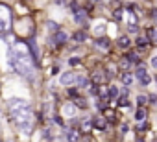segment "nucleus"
Listing matches in <instances>:
<instances>
[{"label":"nucleus","mask_w":157,"mask_h":142,"mask_svg":"<svg viewBox=\"0 0 157 142\" xmlns=\"http://www.w3.org/2000/svg\"><path fill=\"white\" fill-rule=\"evenodd\" d=\"M74 105H76V107H80V109H85V107H87V102H85V100H82V98H76Z\"/></svg>","instance_id":"4be33fe9"},{"label":"nucleus","mask_w":157,"mask_h":142,"mask_svg":"<svg viewBox=\"0 0 157 142\" xmlns=\"http://www.w3.org/2000/svg\"><path fill=\"white\" fill-rule=\"evenodd\" d=\"M109 96L111 98H117L118 96V89L117 87H109Z\"/></svg>","instance_id":"bb28decb"},{"label":"nucleus","mask_w":157,"mask_h":142,"mask_svg":"<svg viewBox=\"0 0 157 142\" xmlns=\"http://www.w3.org/2000/svg\"><path fill=\"white\" fill-rule=\"evenodd\" d=\"M74 111H76V105H72V103H67V105L63 107V113H65L67 116H72Z\"/></svg>","instance_id":"2eb2a0df"},{"label":"nucleus","mask_w":157,"mask_h":142,"mask_svg":"<svg viewBox=\"0 0 157 142\" xmlns=\"http://www.w3.org/2000/svg\"><path fill=\"white\" fill-rule=\"evenodd\" d=\"M153 21H157V9H151V15H150Z\"/></svg>","instance_id":"c9c22d12"},{"label":"nucleus","mask_w":157,"mask_h":142,"mask_svg":"<svg viewBox=\"0 0 157 142\" xmlns=\"http://www.w3.org/2000/svg\"><path fill=\"white\" fill-rule=\"evenodd\" d=\"M150 81H151V78H150V76H144V78L140 80V83H142V85H150Z\"/></svg>","instance_id":"473e14b6"},{"label":"nucleus","mask_w":157,"mask_h":142,"mask_svg":"<svg viewBox=\"0 0 157 142\" xmlns=\"http://www.w3.org/2000/svg\"><path fill=\"white\" fill-rule=\"evenodd\" d=\"M93 127L104 131V129H105V120H104V118H94V120H93Z\"/></svg>","instance_id":"9d476101"},{"label":"nucleus","mask_w":157,"mask_h":142,"mask_svg":"<svg viewBox=\"0 0 157 142\" xmlns=\"http://www.w3.org/2000/svg\"><path fill=\"white\" fill-rule=\"evenodd\" d=\"M28 48H30V52H32V59H33V63L39 65V48H37V43H35L33 39L28 41Z\"/></svg>","instance_id":"20e7f679"},{"label":"nucleus","mask_w":157,"mask_h":142,"mask_svg":"<svg viewBox=\"0 0 157 142\" xmlns=\"http://www.w3.org/2000/svg\"><path fill=\"white\" fill-rule=\"evenodd\" d=\"M126 59H128L129 63H139V55H137L135 52H128V55H126Z\"/></svg>","instance_id":"6ab92c4d"},{"label":"nucleus","mask_w":157,"mask_h":142,"mask_svg":"<svg viewBox=\"0 0 157 142\" xmlns=\"http://www.w3.org/2000/svg\"><path fill=\"white\" fill-rule=\"evenodd\" d=\"M85 17H87L85 9H80V11L76 13V17H74V19H76V22H83V21H85Z\"/></svg>","instance_id":"f3484780"},{"label":"nucleus","mask_w":157,"mask_h":142,"mask_svg":"<svg viewBox=\"0 0 157 142\" xmlns=\"http://www.w3.org/2000/svg\"><path fill=\"white\" fill-rule=\"evenodd\" d=\"M129 44H131V41H129V37L128 35H122V37H118V48H129Z\"/></svg>","instance_id":"0eeeda50"},{"label":"nucleus","mask_w":157,"mask_h":142,"mask_svg":"<svg viewBox=\"0 0 157 142\" xmlns=\"http://www.w3.org/2000/svg\"><path fill=\"white\" fill-rule=\"evenodd\" d=\"M144 76H146V70H144V66H139V68L135 70V78H137V80H142Z\"/></svg>","instance_id":"a211bd4d"},{"label":"nucleus","mask_w":157,"mask_h":142,"mask_svg":"<svg viewBox=\"0 0 157 142\" xmlns=\"http://www.w3.org/2000/svg\"><path fill=\"white\" fill-rule=\"evenodd\" d=\"M137 103H139V105L142 107V105L146 103V98H144V96H139V98H137Z\"/></svg>","instance_id":"72a5a7b5"},{"label":"nucleus","mask_w":157,"mask_h":142,"mask_svg":"<svg viewBox=\"0 0 157 142\" xmlns=\"http://www.w3.org/2000/svg\"><path fill=\"white\" fill-rule=\"evenodd\" d=\"M68 63H70L72 66H76V65H80V59H78V57H70V59H68Z\"/></svg>","instance_id":"7c9ffc66"},{"label":"nucleus","mask_w":157,"mask_h":142,"mask_svg":"<svg viewBox=\"0 0 157 142\" xmlns=\"http://www.w3.org/2000/svg\"><path fill=\"white\" fill-rule=\"evenodd\" d=\"M151 65H153V66H157V55H155V57L151 59Z\"/></svg>","instance_id":"e433bc0d"},{"label":"nucleus","mask_w":157,"mask_h":142,"mask_svg":"<svg viewBox=\"0 0 157 142\" xmlns=\"http://www.w3.org/2000/svg\"><path fill=\"white\" fill-rule=\"evenodd\" d=\"M72 39H74L76 43H83V41L87 39V35H85V32H76V33L72 35Z\"/></svg>","instance_id":"ddd939ff"},{"label":"nucleus","mask_w":157,"mask_h":142,"mask_svg":"<svg viewBox=\"0 0 157 142\" xmlns=\"http://www.w3.org/2000/svg\"><path fill=\"white\" fill-rule=\"evenodd\" d=\"M8 109H10L11 120L19 125V129L24 131L26 135H30V131H32V105L26 100L11 98L8 102Z\"/></svg>","instance_id":"f257e3e1"},{"label":"nucleus","mask_w":157,"mask_h":142,"mask_svg":"<svg viewBox=\"0 0 157 142\" xmlns=\"http://www.w3.org/2000/svg\"><path fill=\"white\" fill-rule=\"evenodd\" d=\"M96 44H98L102 50H107V48H109V44H111V41H109L107 37H100V39L96 41Z\"/></svg>","instance_id":"1a4fd4ad"},{"label":"nucleus","mask_w":157,"mask_h":142,"mask_svg":"<svg viewBox=\"0 0 157 142\" xmlns=\"http://www.w3.org/2000/svg\"><path fill=\"white\" fill-rule=\"evenodd\" d=\"M135 43H137V46H139V48H144L150 41H148V39H144V37H137V41H135Z\"/></svg>","instance_id":"412c9836"},{"label":"nucleus","mask_w":157,"mask_h":142,"mask_svg":"<svg viewBox=\"0 0 157 142\" xmlns=\"http://www.w3.org/2000/svg\"><path fill=\"white\" fill-rule=\"evenodd\" d=\"M113 17H115V21H120V19H122V9H115Z\"/></svg>","instance_id":"c85d7f7f"},{"label":"nucleus","mask_w":157,"mask_h":142,"mask_svg":"<svg viewBox=\"0 0 157 142\" xmlns=\"http://www.w3.org/2000/svg\"><path fill=\"white\" fill-rule=\"evenodd\" d=\"M129 65H131V63H129V61H128L126 57H124V59L120 61V68H122V70H128V68H129Z\"/></svg>","instance_id":"a878e982"},{"label":"nucleus","mask_w":157,"mask_h":142,"mask_svg":"<svg viewBox=\"0 0 157 142\" xmlns=\"http://www.w3.org/2000/svg\"><path fill=\"white\" fill-rule=\"evenodd\" d=\"M46 26H48V28H50V30H52V32H56V33H57V32H59V26H57V24H56V22H50V21H48V22H46Z\"/></svg>","instance_id":"393cba45"},{"label":"nucleus","mask_w":157,"mask_h":142,"mask_svg":"<svg viewBox=\"0 0 157 142\" xmlns=\"http://www.w3.org/2000/svg\"><path fill=\"white\" fill-rule=\"evenodd\" d=\"M59 81H61V85H72V83L78 81V76L74 72H65V74H61Z\"/></svg>","instance_id":"7ed1b4c3"},{"label":"nucleus","mask_w":157,"mask_h":142,"mask_svg":"<svg viewBox=\"0 0 157 142\" xmlns=\"http://www.w3.org/2000/svg\"><path fill=\"white\" fill-rule=\"evenodd\" d=\"M68 96L70 98H78V89H68Z\"/></svg>","instance_id":"c756f323"},{"label":"nucleus","mask_w":157,"mask_h":142,"mask_svg":"<svg viewBox=\"0 0 157 142\" xmlns=\"http://www.w3.org/2000/svg\"><path fill=\"white\" fill-rule=\"evenodd\" d=\"M87 83H89V81H87L83 76H78V85H80V87H85Z\"/></svg>","instance_id":"cd10ccee"},{"label":"nucleus","mask_w":157,"mask_h":142,"mask_svg":"<svg viewBox=\"0 0 157 142\" xmlns=\"http://www.w3.org/2000/svg\"><path fill=\"white\" fill-rule=\"evenodd\" d=\"M128 30H129V33H137V32H139L137 24H129V28H128Z\"/></svg>","instance_id":"2f4dec72"},{"label":"nucleus","mask_w":157,"mask_h":142,"mask_svg":"<svg viewBox=\"0 0 157 142\" xmlns=\"http://www.w3.org/2000/svg\"><path fill=\"white\" fill-rule=\"evenodd\" d=\"M52 136H54V133H52V129H44V131H43V138H44V140H50Z\"/></svg>","instance_id":"b1692460"},{"label":"nucleus","mask_w":157,"mask_h":142,"mask_svg":"<svg viewBox=\"0 0 157 142\" xmlns=\"http://www.w3.org/2000/svg\"><path fill=\"white\" fill-rule=\"evenodd\" d=\"M67 41H68V35H67L65 32H61V30L54 35V43H56V44H65Z\"/></svg>","instance_id":"39448f33"},{"label":"nucleus","mask_w":157,"mask_h":142,"mask_svg":"<svg viewBox=\"0 0 157 142\" xmlns=\"http://www.w3.org/2000/svg\"><path fill=\"white\" fill-rule=\"evenodd\" d=\"M89 2H96V0H89Z\"/></svg>","instance_id":"4c0bfd02"},{"label":"nucleus","mask_w":157,"mask_h":142,"mask_svg":"<svg viewBox=\"0 0 157 142\" xmlns=\"http://www.w3.org/2000/svg\"><path fill=\"white\" fill-rule=\"evenodd\" d=\"M91 129H93V120L85 118V120L82 122V131H83V133H89Z\"/></svg>","instance_id":"f8f14e48"},{"label":"nucleus","mask_w":157,"mask_h":142,"mask_svg":"<svg viewBox=\"0 0 157 142\" xmlns=\"http://www.w3.org/2000/svg\"><path fill=\"white\" fill-rule=\"evenodd\" d=\"M117 105H120V107H128V105H129V102H128V98H126V96H118Z\"/></svg>","instance_id":"aec40b11"},{"label":"nucleus","mask_w":157,"mask_h":142,"mask_svg":"<svg viewBox=\"0 0 157 142\" xmlns=\"http://www.w3.org/2000/svg\"><path fill=\"white\" fill-rule=\"evenodd\" d=\"M6 28H8V21L0 17V35H2V32H6Z\"/></svg>","instance_id":"5701e85b"},{"label":"nucleus","mask_w":157,"mask_h":142,"mask_svg":"<svg viewBox=\"0 0 157 142\" xmlns=\"http://www.w3.org/2000/svg\"><path fill=\"white\" fill-rule=\"evenodd\" d=\"M146 39H148L150 43H157V30L150 28V30L146 32Z\"/></svg>","instance_id":"9b49d317"},{"label":"nucleus","mask_w":157,"mask_h":142,"mask_svg":"<svg viewBox=\"0 0 157 142\" xmlns=\"http://www.w3.org/2000/svg\"><path fill=\"white\" fill-rule=\"evenodd\" d=\"M120 80H122L124 85H129V83L133 81V74H131V72H124V74L120 76Z\"/></svg>","instance_id":"4468645a"},{"label":"nucleus","mask_w":157,"mask_h":142,"mask_svg":"<svg viewBox=\"0 0 157 142\" xmlns=\"http://www.w3.org/2000/svg\"><path fill=\"white\" fill-rule=\"evenodd\" d=\"M109 80V76H105L104 72H96L94 76H93V83L94 85H100V83H104V81H107Z\"/></svg>","instance_id":"423d86ee"},{"label":"nucleus","mask_w":157,"mask_h":142,"mask_svg":"<svg viewBox=\"0 0 157 142\" xmlns=\"http://www.w3.org/2000/svg\"><path fill=\"white\" fill-rule=\"evenodd\" d=\"M54 120H56V124H59V125H63V120H61V116H54Z\"/></svg>","instance_id":"f704fd0d"},{"label":"nucleus","mask_w":157,"mask_h":142,"mask_svg":"<svg viewBox=\"0 0 157 142\" xmlns=\"http://www.w3.org/2000/svg\"><path fill=\"white\" fill-rule=\"evenodd\" d=\"M78 138H80L78 131H76V129H68V133H67V140H68V142H78Z\"/></svg>","instance_id":"6e6552de"},{"label":"nucleus","mask_w":157,"mask_h":142,"mask_svg":"<svg viewBox=\"0 0 157 142\" xmlns=\"http://www.w3.org/2000/svg\"><path fill=\"white\" fill-rule=\"evenodd\" d=\"M8 63L10 66L15 70L17 74L28 78V80H33V74H35V70H33V59L28 55V52L24 50H17L15 46H11L8 50Z\"/></svg>","instance_id":"f03ea898"},{"label":"nucleus","mask_w":157,"mask_h":142,"mask_svg":"<svg viewBox=\"0 0 157 142\" xmlns=\"http://www.w3.org/2000/svg\"><path fill=\"white\" fill-rule=\"evenodd\" d=\"M144 118H146V111H144L142 107H139V109H137V113H135V120H139V122H142Z\"/></svg>","instance_id":"dca6fc26"}]
</instances>
